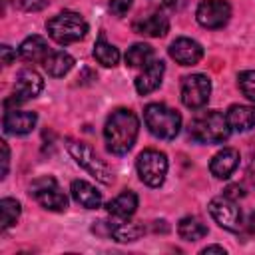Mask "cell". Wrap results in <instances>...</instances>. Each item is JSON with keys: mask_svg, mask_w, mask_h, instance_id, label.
<instances>
[{"mask_svg": "<svg viewBox=\"0 0 255 255\" xmlns=\"http://www.w3.org/2000/svg\"><path fill=\"white\" fill-rule=\"evenodd\" d=\"M36 114L26 110H8L4 114V131L12 135H26L36 128Z\"/></svg>", "mask_w": 255, "mask_h": 255, "instance_id": "4fadbf2b", "label": "cell"}, {"mask_svg": "<svg viewBox=\"0 0 255 255\" xmlns=\"http://www.w3.org/2000/svg\"><path fill=\"white\" fill-rule=\"evenodd\" d=\"M177 233H179V237L185 239V241H197V239H203V237L207 235V227H205V223H203L201 219L189 215V217H183V219L179 221Z\"/></svg>", "mask_w": 255, "mask_h": 255, "instance_id": "603a6c76", "label": "cell"}, {"mask_svg": "<svg viewBox=\"0 0 255 255\" xmlns=\"http://www.w3.org/2000/svg\"><path fill=\"white\" fill-rule=\"evenodd\" d=\"M72 66H74V58L64 50H54L44 60V70L52 78H62L64 74H68L72 70Z\"/></svg>", "mask_w": 255, "mask_h": 255, "instance_id": "44dd1931", "label": "cell"}, {"mask_svg": "<svg viewBox=\"0 0 255 255\" xmlns=\"http://www.w3.org/2000/svg\"><path fill=\"white\" fill-rule=\"evenodd\" d=\"M94 58L102 66H108L110 68V66H116L120 62V50L114 44H110L104 34H100V38L94 44Z\"/></svg>", "mask_w": 255, "mask_h": 255, "instance_id": "7402d4cb", "label": "cell"}, {"mask_svg": "<svg viewBox=\"0 0 255 255\" xmlns=\"http://www.w3.org/2000/svg\"><path fill=\"white\" fill-rule=\"evenodd\" d=\"M50 52L52 50L48 48V42L42 36H30L18 48V56L24 62H32V64H38V62L44 64V60L48 58Z\"/></svg>", "mask_w": 255, "mask_h": 255, "instance_id": "e0dca14e", "label": "cell"}, {"mask_svg": "<svg viewBox=\"0 0 255 255\" xmlns=\"http://www.w3.org/2000/svg\"><path fill=\"white\" fill-rule=\"evenodd\" d=\"M201 253H203V255H205V253H221V255H225V249L219 247V245H207V247L201 249Z\"/></svg>", "mask_w": 255, "mask_h": 255, "instance_id": "836d02e7", "label": "cell"}, {"mask_svg": "<svg viewBox=\"0 0 255 255\" xmlns=\"http://www.w3.org/2000/svg\"><path fill=\"white\" fill-rule=\"evenodd\" d=\"M10 2L12 6L20 8V10H28V12H36V10H42L44 6H48L50 0H6Z\"/></svg>", "mask_w": 255, "mask_h": 255, "instance_id": "83f0119b", "label": "cell"}, {"mask_svg": "<svg viewBox=\"0 0 255 255\" xmlns=\"http://www.w3.org/2000/svg\"><path fill=\"white\" fill-rule=\"evenodd\" d=\"M141 233H143V227L137 223H114V225H110V235L120 243L135 241Z\"/></svg>", "mask_w": 255, "mask_h": 255, "instance_id": "484cf974", "label": "cell"}, {"mask_svg": "<svg viewBox=\"0 0 255 255\" xmlns=\"http://www.w3.org/2000/svg\"><path fill=\"white\" fill-rule=\"evenodd\" d=\"M169 56L181 66H193L203 58V48L191 38H177L169 46Z\"/></svg>", "mask_w": 255, "mask_h": 255, "instance_id": "7c38bea8", "label": "cell"}, {"mask_svg": "<svg viewBox=\"0 0 255 255\" xmlns=\"http://www.w3.org/2000/svg\"><path fill=\"white\" fill-rule=\"evenodd\" d=\"M137 131H139V122L131 110L120 108L112 112V116L106 120L104 126V139L108 149L116 155L128 153L137 139Z\"/></svg>", "mask_w": 255, "mask_h": 255, "instance_id": "6da1fadb", "label": "cell"}, {"mask_svg": "<svg viewBox=\"0 0 255 255\" xmlns=\"http://www.w3.org/2000/svg\"><path fill=\"white\" fill-rule=\"evenodd\" d=\"M227 122L231 131H247L255 128V106H241L235 104L227 110Z\"/></svg>", "mask_w": 255, "mask_h": 255, "instance_id": "ac0fdd59", "label": "cell"}, {"mask_svg": "<svg viewBox=\"0 0 255 255\" xmlns=\"http://www.w3.org/2000/svg\"><path fill=\"white\" fill-rule=\"evenodd\" d=\"M237 165H239V151L233 147H223L213 155L209 169L217 179H225L237 169Z\"/></svg>", "mask_w": 255, "mask_h": 255, "instance_id": "2e32d148", "label": "cell"}, {"mask_svg": "<svg viewBox=\"0 0 255 255\" xmlns=\"http://www.w3.org/2000/svg\"><path fill=\"white\" fill-rule=\"evenodd\" d=\"M0 52H2V64H4V66H8V64L12 62V58H14V52H12V48L4 44V46L0 48Z\"/></svg>", "mask_w": 255, "mask_h": 255, "instance_id": "d6a6232c", "label": "cell"}, {"mask_svg": "<svg viewBox=\"0 0 255 255\" xmlns=\"http://www.w3.org/2000/svg\"><path fill=\"white\" fill-rule=\"evenodd\" d=\"M229 133L227 116L221 112H203L189 122V137L197 143H221Z\"/></svg>", "mask_w": 255, "mask_h": 255, "instance_id": "7a4b0ae2", "label": "cell"}, {"mask_svg": "<svg viewBox=\"0 0 255 255\" xmlns=\"http://www.w3.org/2000/svg\"><path fill=\"white\" fill-rule=\"evenodd\" d=\"M209 213L215 219V223L227 231H239L243 227V215L241 209L237 207L235 199L221 195V197H213L209 201Z\"/></svg>", "mask_w": 255, "mask_h": 255, "instance_id": "ba28073f", "label": "cell"}, {"mask_svg": "<svg viewBox=\"0 0 255 255\" xmlns=\"http://www.w3.org/2000/svg\"><path fill=\"white\" fill-rule=\"evenodd\" d=\"M20 211H22V207H20V203L16 199L4 197L0 201V227H2V231H6L8 227H12L18 221Z\"/></svg>", "mask_w": 255, "mask_h": 255, "instance_id": "d4e9b609", "label": "cell"}, {"mask_svg": "<svg viewBox=\"0 0 255 255\" xmlns=\"http://www.w3.org/2000/svg\"><path fill=\"white\" fill-rule=\"evenodd\" d=\"M46 30H48L50 38H52L56 44L68 46V44L80 42V40L86 36L88 24H86V20H84L78 12L64 10V12L56 14L54 18H50V20L46 22Z\"/></svg>", "mask_w": 255, "mask_h": 255, "instance_id": "3957f363", "label": "cell"}, {"mask_svg": "<svg viewBox=\"0 0 255 255\" xmlns=\"http://www.w3.org/2000/svg\"><path fill=\"white\" fill-rule=\"evenodd\" d=\"M163 72H165V66L161 60H151L143 70L141 74L135 78V90L137 94L141 96H147L151 92H155L163 80Z\"/></svg>", "mask_w": 255, "mask_h": 255, "instance_id": "5bb4252c", "label": "cell"}, {"mask_svg": "<svg viewBox=\"0 0 255 255\" xmlns=\"http://www.w3.org/2000/svg\"><path fill=\"white\" fill-rule=\"evenodd\" d=\"M143 122L147 129L159 139H173L181 128V116L165 104H149L143 110Z\"/></svg>", "mask_w": 255, "mask_h": 255, "instance_id": "277c9868", "label": "cell"}, {"mask_svg": "<svg viewBox=\"0 0 255 255\" xmlns=\"http://www.w3.org/2000/svg\"><path fill=\"white\" fill-rule=\"evenodd\" d=\"M195 18L203 28H223L231 18V6L227 0H203L195 10Z\"/></svg>", "mask_w": 255, "mask_h": 255, "instance_id": "30bf717a", "label": "cell"}, {"mask_svg": "<svg viewBox=\"0 0 255 255\" xmlns=\"http://www.w3.org/2000/svg\"><path fill=\"white\" fill-rule=\"evenodd\" d=\"M167 173V157L157 149H145L137 155V175L149 187H159Z\"/></svg>", "mask_w": 255, "mask_h": 255, "instance_id": "8992f818", "label": "cell"}, {"mask_svg": "<svg viewBox=\"0 0 255 255\" xmlns=\"http://www.w3.org/2000/svg\"><path fill=\"white\" fill-rule=\"evenodd\" d=\"M133 32L141 34V36H149V38H161L167 34L169 30V20L167 16L159 14V12H153V14H147V16H139L137 20H133L131 24Z\"/></svg>", "mask_w": 255, "mask_h": 255, "instance_id": "9a60e30c", "label": "cell"}, {"mask_svg": "<svg viewBox=\"0 0 255 255\" xmlns=\"http://www.w3.org/2000/svg\"><path fill=\"white\" fill-rule=\"evenodd\" d=\"M44 88V80L40 78V74L36 70H22L16 76V84H14V94L10 100H6V106L10 104H24L32 98H36Z\"/></svg>", "mask_w": 255, "mask_h": 255, "instance_id": "8fae6325", "label": "cell"}, {"mask_svg": "<svg viewBox=\"0 0 255 255\" xmlns=\"http://www.w3.org/2000/svg\"><path fill=\"white\" fill-rule=\"evenodd\" d=\"M68 151L72 153V157L76 159V163H78L80 167H84L90 175H94L98 181H102V183H106V185H110V183L114 181V175H112L110 167H108V165L98 157V153H96L90 145H86L84 141L68 139Z\"/></svg>", "mask_w": 255, "mask_h": 255, "instance_id": "5b68a950", "label": "cell"}, {"mask_svg": "<svg viewBox=\"0 0 255 255\" xmlns=\"http://www.w3.org/2000/svg\"><path fill=\"white\" fill-rule=\"evenodd\" d=\"M137 209V195L133 191H124L120 193L118 197H114L110 203H108V213L118 217V219H128L135 213Z\"/></svg>", "mask_w": 255, "mask_h": 255, "instance_id": "ffe728a7", "label": "cell"}, {"mask_svg": "<svg viewBox=\"0 0 255 255\" xmlns=\"http://www.w3.org/2000/svg\"><path fill=\"white\" fill-rule=\"evenodd\" d=\"M0 149H2V177H6L8 173V163H10V149L6 141H0Z\"/></svg>", "mask_w": 255, "mask_h": 255, "instance_id": "4dcf8cb0", "label": "cell"}, {"mask_svg": "<svg viewBox=\"0 0 255 255\" xmlns=\"http://www.w3.org/2000/svg\"><path fill=\"white\" fill-rule=\"evenodd\" d=\"M185 0H151L153 6L157 8H167V10H177Z\"/></svg>", "mask_w": 255, "mask_h": 255, "instance_id": "f546056e", "label": "cell"}, {"mask_svg": "<svg viewBox=\"0 0 255 255\" xmlns=\"http://www.w3.org/2000/svg\"><path fill=\"white\" fill-rule=\"evenodd\" d=\"M131 4H133V0H110V10L116 16H124L129 12Z\"/></svg>", "mask_w": 255, "mask_h": 255, "instance_id": "f1b7e54d", "label": "cell"}, {"mask_svg": "<svg viewBox=\"0 0 255 255\" xmlns=\"http://www.w3.org/2000/svg\"><path fill=\"white\" fill-rule=\"evenodd\" d=\"M30 195L44 207L50 211H64L68 207V197L66 193L58 187L54 177H38L32 185H30Z\"/></svg>", "mask_w": 255, "mask_h": 255, "instance_id": "52a82bcc", "label": "cell"}, {"mask_svg": "<svg viewBox=\"0 0 255 255\" xmlns=\"http://www.w3.org/2000/svg\"><path fill=\"white\" fill-rule=\"evenodd\" d=\"M153 60V48L149 44H133L126 52V64L129 68H145Z\"/></svg>", "mask_w": 255, "mask_h": 255, "instance_id": "cb8c5ba5", "label": "cell"}, {"mask_svg": "<svg viewBox=\"0 0 255 255\" xmlns=\"http://www.w3.org/2000/svg\"><path fill=\"white\" fill-rule=\"evenodd\" d=\"M70 191H72V197L76 199V203H80V205L86 207V209H96V207H100V203H102V193H100L92 183H88V181H84V179L72 181Z\"/></svg>", "mask_w": 255, "mask_h": 255, "instance_id": "d6986e66", "label": "cell"}, {"mask_svg": "<svg viewBox=\"0 0 255 255\" xmlns=\"http://www.w3.org/2000/svg\"><path fill=\"white\" fill-rule=\"evenodd\" d=\"M211 96V82L207 76L203 74H191L187 78H183L181 84V102L185 108L197 110L203 108L207 104Z\"/></svg>", "mask_w": 255, "mask_h": 255, "instance_id": "9c48e42d", "label": "cell"}, {"mask_svg": "<svg viewBox=\"0 0 255 255\" xmlns=\"http://www.w3.org/2000/svg\"><path fill=\"white\" fill-rule=\"evenodd\" d=\"M225 195H227V197H231V199H239V197H243V195H245V191H243V187H241V185H229V187L225 189Z\"/></svg>", "mask_w": 255, "mask_h": 255, "instance_id": "1f68e13d", "label": "cell"}, {"mask_svg": "<svg viewBox=\"0 0 255 255\" xmlns=\"http://www.w3.org/2000/svg\"><path fill=\"white\" fill-rule=\"evenodd\" d=\"M239 90L243 92V96L251 102H255V70H245L239 74L237 78Z\"/></svg>", "mask_w": 255, "mask_h": 255, "instance_id": "4316f807", "label": "cell"}]
</instances>
